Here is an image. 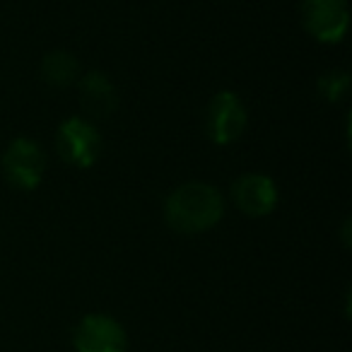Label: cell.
Here are the masks:
<instances>
[{"instance_id": "obj_6", "label": "cell", "mask_w": 352, "mask_h": 352, "mask_svg": "<svg viewBox=\"0 0 352 352\" xmlns=\"http://www.w3.org/2000/svg\"><path fill=\"white\" fill-rule=\"evenodd\" d=\"M75 352H126L128 338L123 326L107 314H87L73 331Z\"/></svg>"}, {"instance_id": "obj_3", "label": "cell", "mask_w": 352, "mask_h": 352, "mask_svg": "<svg viewBox=\"0 0 352 352\" xmlns=\"http://www.w3.org/2000/svg\"><path fill=\"white\" fill-rule=\"evenodd\" d=\"M56 150L68 164L89 169L102 152V138L87 118L73 116L60 123L58 135H56Z\"/></svg>"}, {"instance_id": "obj_4", "label": "cell", "mask_w": 352, "mask_h": 352, "mask_svg": "<svg viewBox=\"0 0 352 352\" xmlns=\"http://www.w3.org/2000/svg\"><path fill=\"white\" fill-rule=\"evenodd\" d=\"M246 123H249V113H246L244 102L234 92L225 89L210 99L206 109V133L212 142L230 145L244 133Z\"/></svg>"}, {"instance_id": "obj_8", "label": "cell", "mask_w": 352, "mask_h": 352, "mask_svg": "<svg viewBox=\"0 0 352 352\" xmlns=\"http://www.w3.org/2000/svg\"><path fill=\"white\" fill-rule=\"evenodd\" d=\"M80 104L92 118H107L116 111V87L104 73H87L80 80Z\"/></svg>"}, {"instance_id": "obj_1", "label": "cell", "mask_w": 352, "mask_h": 352, "mask_svg": "<svg viewBox=\"0 0 352 352\" xmlns=\"http://www.w3.org/2000/svg\"><path fill=\"white\" fill-rule=\"evenodd\" d=\"M225 215V201L210 184L188 182L169 193L164 206L166 225L182 234H201L217 225Z\"/></svg>"}, {"instance_id": "obj_10", "label": "cell", "mask_w": 352, "mask_h": 352, "mask_svg": "<svg viewBox=\"0 0 352 352\" xmlns=\"http://www.w3.org/2000/svg\"><path fill=\"white\" fill-rule=\"evenodd\" d=\"M347 89H350V75L345 70H336V73H326L318 80V94H321L326 102H340L347 97Z\"/></svg>"}, {"instance_id": "obj_5", "label": "cell", "mask_w": 352, "mask_h": 352, "mask_svg": "<svg viewBox=\"0 0 352 352\" xmlns=\"http://www.w3.org/2000/svg\"><path fill=\"white\" fill-rule=\"evenodd\" d=\"M302 25L321 44H338L350 25L347 0H302Z\"/></svg>"}, {"instance_id": "obj_9", "label": "cell", "mask_w": 352, "mask_h": 352, "mask_svg": "<svg viewBox=\"0 0 352 352\" xmlns=\"http://www.w3.org/2000/svg\"><path fill=\"white\" fill-rule=\"evenodd\" d=\"M80 63L68 51H51L41 58V78L51 87H70L78 80Z\"/></svg>"}, {"instance_id": "obj_7", "label": "cell", "mask_w": 352, "mask_h": 352, "mask_svg": "<svg viewBox=\"0 0 352 352\" xmlns=\"http://www.w3.org/2000/svg\"><path fill=\"white\" fill-rule=\"evenodd\" d=\"M232 201L244 215L265 217L278 206V186L263 174H244L232 184Z\"/></svg>"}, {"instance_id": "obj_2", "label": "cell", "mask_w": 352, "mask_h": 352, "mask_svg": "<svg viewBox=\"0 0 352 352\" xmlns=\"http://www.w3.org/2000/svg\"><path fill=\"white\" fill-rule=\"evenodd\" d=\"M46 155L30 138H17L8 145L3 155V171L10 186L20 191H34L44 179Z\"/></svg>"}]
</instances>
